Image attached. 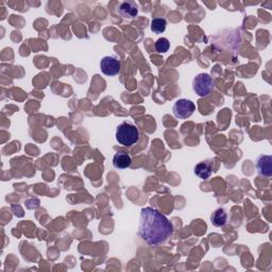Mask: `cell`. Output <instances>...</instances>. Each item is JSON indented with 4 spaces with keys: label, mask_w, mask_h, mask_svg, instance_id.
<instances>
[{
    "label": "cell",
    "mask_w": 272,
    "mask_h": 272,
    "mask_svg": "<svg viewBox=\"0 0 272 272\" xmlns=\"http://www.w3.org/2000/svg\"><path fill=\"white\" fill-rule=\"evenodd\" d=\"M116 139L120 145L130 147L138 143L139 131L131 123L123 122L116 129Z\"/></svg>",
    "instance_id": "7a4b0ae2"
},
{
    "label": "cell",
    "mask_w": 272,
    "mask_h": 272,
    "mask_svg": "<svg viewBox=\"0 0 272 272\" xmlns=\"http://www.w3.org/2000/svg\"><path fill=\"white\" fill-rule=\"evenodd\" d=\"M173 233V226L166 216L156 209L145 207L141 209L138 222V235L150 246L164 243Z\"/></svg>",
    "instance_id": "6da1fadb"
},
{
    "label": "cell",
    "mask_w": 272,
    "mask_h": 272,
    "mask_svg": "<svg viewBox=\"0 0 272 272\" xmlns=\"http://www.w3.org/2000/svg\"><path fill=\"white\" fill-rule=\"evenodd\" d=\"M132 160L127 152L120 151L115 153V155L113 156V165L118 169H126L131 166Z\"/></svg>",
    "instance_id": "ba28073f"
},
{
    "label": "cell",
    "mask_w": 272,
    "mask_h": 272,
    "mask_svg": "<svg viewBox=\"0 0 272 272\" xmlns=\"http://www.w3.org/2000/svg\"><path fill=\"white\" fill-rule=\"evenodd\" d=\"M121 63L120 61L113 58V56H104L100 61V70L102 73H104L105 76H116L117 73L120 71Z\"/></svg>",
    "instance_id": "5b68a950"
},
{
    "label": "cell",
    "mask_w": 272,
    "mask_h": 272,
    "mask_svg": "<svg viewBox=\"0 0 272 272\" xmlns=\"http://www.w3.org/2000/svg\"><path fill=\"white\" fill-rule=\"evenodd\" d=\"M195 174L202 180H207L213 174V167L208 162H200L195 167Z\"/></svg>",
    "instance_id": "9c48e42d"
},
{
    "label": "cell",
    "mask_w": 272,
    "mask_h": 272,
    "mask_svg": "<svg viewBox=\"0 0 272 272\" xmlns=\"http://www.w3.org/2000/svg\"><path fill=\"white\" fill-rule=\"evenodd\" d=\"M174 116L179 119H186L190 117L196 111V105L194 102L187 99H179L175 101L172 107Z\"/></svg>",
    "instance_id": "277c9868"
},
{
    "label": "cell",
    "mask_w": 272,
    "mask_h": 272,
    "mask_svg": "<svg viewBox=\"0 0 272 272\" xmlns=\"http://www.w3.org/2000/svg\"><path fill=\"white\" fill-rule=\"evenodd\" d=\"M256 168L259 174L264 177L272 175V157L270 155H259L256 160Z\"/></svg>",
    "instance_id": "8992f818"
},
{
    "label": "cell",
    "mask_w": 272,
    "mask_h": 272,
    "mask_svg": "<svg viewBox=\"0 0 272 272\" xmlns=\"http://www.w3.org/2000/svg\"><path fill=\"white\" fill-rule=\"evenodd\" d=\"M118 13L123 18H133L138 13V5L134 1H123L119 4Z\"/></svg>",
    "instance_id": "52a82bcc"
},
{
    "label": "cell",
    "mask_w": 272,
    "mask_h": 272,
    "mask_svg": "<svg viewBox=\"0 0 272 272\" xmlns=\"http://www.w3.org/2000/svg\"><path fill=\"white\" fill-rule=\"evenodd\" d=\"M211 222L214 226H217V228L225 225V223L228 222V214H226L223 208L216 209V211L212 214Z\"/></svg>",
    "instance_id": "30bf717a"
},
{
    "label": "cell",
    "mask_w": 272,
    "mask_h": 272,
    "mask_svg": "<svg viewBox=\"0 0 272 272\" xmlns=\"http://www.w3.org/2000/svg\"><path fill=\"white\" fill-rule=\"evenodd\" d=\"M170 47V43L167 38L165 37H161V38H158L157 41L155 42V49L157 52H160V53H165L168 51Z\"/></svg>",
    "instance_id": "7c38bea8"
},
{
    "label": "cell",
    "mask_w": 272,
    "mask_h": 272,
    "mask_svg": "<svg viewBox=\"0 0 272 272\" xmlns=\"http://www.w3.org/2000/svg\"><path fill=\"white\" fill-rule=\"evenodd\" d=\"M167 22L165 18H153L151 21V31L156 34H161L166 30Z\"/></svg>",
    "instance_id": "8fae6325"
},
{
    "label": "cell",
    "mask_w": 272,
    "mask_h": 272,
    "mask_svg": "<svg viewBox=\"0 0 272 272\" xmlns=\"http://www.w3.org/2000/svg\"><path fill=\"white\" fill-rule=\"evenodd\" d=\"M215 86L214 79L208 73H199L192 80V89L200 97H207Z\"/></svg>",
    "instance_id": "3957f363"
}]
</instances>
